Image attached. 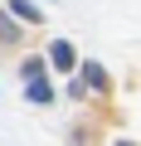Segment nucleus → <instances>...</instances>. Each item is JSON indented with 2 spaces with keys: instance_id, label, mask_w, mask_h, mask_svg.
Here are the masks:
<instances>
[{
  "instance_id": "obj_1",
  "label": "nucleus",
  "mask_w": 141,
  "mask_h": 146,
  "mask_svg": "<svg viewBox=\"0 0 141 146\" xmlns=\"http://www.w3.org/2000/svg\"><path fill=\"white\" fill-rule=\"evenodd\" d=\"M49 63H54L58 73H73V68H78V54H73V44H68V39H54V49H49Z\"/></svg>"
},
{
  "instance_id": "obj_2",
  "label": "nucleus",
  "mask_w": 141,
  "mask_h": 146,
  "mask_svg": "<svg viewBox=\"0 0 141 146\" xmlns=\"http://www.w3.org/2000/svg\"><path fill=\"white\" fill-rule=\"evenodd\" d=\"M24 98H29V102H39V107H49V102H54V88L44 83V73H39V78H29V83H24Z\"/></svg>"
},
{
  "instance_id": "obj_3",
  "label": "nucleus",
  "mask_w": 141,
  "mask_h": 146,
  "mask_svg": "<svg viewBox=\"0 0 141 146\" xmlns=\"http://www.w3.org/2000/svg\"><path fill=\"white\" fill-rule=\"evenodd\" d=\"M10 10H15L20 20H29V25H39V20H44V10L34 5V0H10Z\"/></svg>"
},
{
  "instance_id": "obj_4",
  "label": "nucleus",
  "mask_w": 141,
  "mask_h": 146,
  "mask_svg": "<svg viewBox=\"0 0 141 146\" xmlns=\"http://www.w3.org/2000/svg\"><path fill=\"white\" fill-rule=\"evenodd\" d=\"M83 88H107V73H102V63H83Z\"/></svg>"
},
{
  "instance_id": "obj_5",
  "label": "nucleus",
  "mask_w": 141,
  "mask_h": 146,
  "mask_svg": "<svg viewBox=\"0 0 141 146\" xmlns=\"http://www.w3.org/2000/svg\"><path fill=\"white\" fill-rule=\"evenodd\" d=\"M15 39H20V25H15L5 10H0V44H15Z\"/></svg>"
},
{
  "instance_id": "obj_6",
  "label": "nucleus",
  "mask_w": 141,
  "mask_h": 146,
  "mask_svg": "<svg viewBox=\"0 0 141 146\" xmlns=\"http://www.w3.org/2000/svg\"><path fill=\"white\" fill-rule=\"evenodd\" d=\"M44 73V58H24V78H39Z\"/></svg>"
},
{
  "instance_id": "obj_7",
  "label": "nucleus",
  "mask_w": 141,
  "mask_h": 146,
  "mask_svg": "<svg viewBox=\"0 0 141 146\" xmlns=\"http://www.w3.org/2000/svg\"><path fill=\"white\" fill-rule=\"evenodd\" d=\"M117 146H136V141H117Z\"/></svg>"
}]
</instances>
